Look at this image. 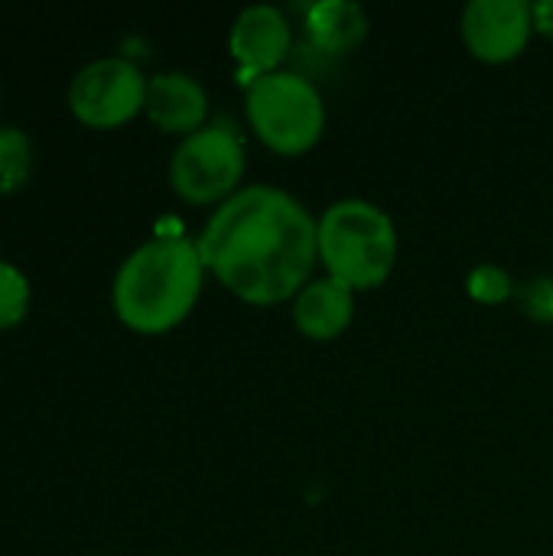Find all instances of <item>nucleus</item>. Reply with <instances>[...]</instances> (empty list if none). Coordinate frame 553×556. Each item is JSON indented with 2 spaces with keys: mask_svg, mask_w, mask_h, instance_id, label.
Listing matches in <instances>:
<instances>
[{
  "mask_svg": "<svg viewBox=\"0 0 553 556\" xmlns=\"http://www.w3.org/2000/svg\"><path fill=\"white\" fill-rule=\"evenodd\" d=\"M290 42H293V33H290L287 16L267 3L241 10L228 33V49H231L235 62L244 68L248 85L261 75L277 72V65L290 52Z\"/></svg>",
  "mask_w": 553,
  "mask_h": 556,
  "instance_id": "6e6552de",
  "label": "nucleus"
},
{
  "mask_svg": "<svg viewBox=\"0 0 553 556\" xmlns=\"http://www.w3.org/2000/svg\"><path fill=\"white\" fill-rule=\"evenodd\" d=\"M355 316V290L336 277H316L293 296V326L313 342L339 339Z\"/></svg>",
  "mask_w": 553,
  "mask_h": 556,
  "instance_id": "9d476101",
  "label": "nucleus"
},
{
  "mask_svg": "<svg viewBox=\"0 0 553 556\" xmlns=\"http://www.w3.org/2000/svg\"><path fill=\"white\" fill-rule=\"evenodd\" d=\"M205 264L196 241L156 238L137 248L117 270L111 303L117 319L143 336H160L179 326L202 290Z\"/></svg>",
  "mask_w": 553,
  "mask_h": 556,
  "instance_id": "f03ea898",
  "label": "nucleus"
},
{
  "mask_svg": "<svg viewBox=\"0 0 553 556\" xmlns=\"http://www.w3.org/2000/svg\"><path fill=\"white\" fill-rule=\"evenodd\" d=\"M466 49L489 65L512 62L535 33V13L525 0H473L460 20Z\"/></svg>",
  "mask_w": 553,
  "mask_h": 556,
  "instance_id": "0eeeda50",
  "label": "nucleus"
},
{
  "mask_svg": "<svg viewBox=\"0 0 553 556\" xmlns=\"http://www.w3.org/2000/svg\"><path fill=\"white\" fill-rule=\"evenodd\" d=\"M244 176V143L228 121H212L189 134L169 163L173 192L192 205L225 202Z\"/></svg>",
  "mask_w": 553,
  "mask_h": 556,
  "instance_id": "39448f33",
  "label": "nucleus"
},
{
  "mask_svg": "<svg viewBox=\"0 0 553 556\" xmlns=\"http://www.w3.org/2000/svg\"><path fill=\"white\" fill-rule=\"evenodd\" d=\"M518 309L541 326L553 323V277H535L525 287H518Z\"/></svg>",
  "mask_w": 553,
  "mask_h": 556,
  "instance_id": "2eb2a0df",
  "label": "nucleus"
},
{
  "mask_svg": "<svg viewBox=\"0 0 553 556\" xmlns=\"http://www.w3.org/2000/svg\"><path fill=\"white\" fill-rule=\"evenodd\" d=\"M306 33L316 49L342 55L368 36V16L352 0H319L306 10Z\"/></svg>",
  "mask_w": 553,
  "mask_h": 556,
  "instance_id": "9b49d317",
  "label": "nucleus"
},
{
  "mask_svg": "<svg viewBox=\"0 0 553 556\" xmlns=\"http://www.w3.org/2000/svg\"><path fill=\"white\" fill-rule=\"evenodd\" d=\"M319 261L326 277L352 290H378L398 261V228L385 208L365 199H342L319 218Z\"/></svg>",
  "mask_w": 553,
  "mask_h": 556,
  "instance_id": "7ed1b4c3",
  "label": "nucleus"
},
{
  "mask_svg": "<svg viewBox=\"0 0 553 556\" xmlns=\"http://www.w3.org/2000/svg\"><path fill=\"white\" fill-rule=\"evenodd\" d=\"M26 309H29V283H26V277L13 264L0 261V329H10V326L23 323Z\"/></svg>",
  "mask_w": 553,
  "mask_h": 556,
  "instance_id": "4468645a",
  "label": "nucleus"
},
{
  "mask_svg": "<svg viewBox=\"0 0 553 556\" xmlns=\"http://www.w3.org/2000/svg\"><path fill=\"white\" fill-rule=\"evenodd\" d=\"M466 293L486 306H499L505 300H512L518 293L515 280L508 270L495 267V264H479L469 277H466Z\"/></svg>",
  "mask_w": 553,
  "mask_h": 556,
  "instance_id": "ddd939ff",
  "label": "nucleus"
},
{
  "mask_svg": "<svg viewBox=\"0 0 553 556\" xmlns=\"http://www.w3.org/2000/svg\"><path fill=\"white\" fill-rule=\"evenodd\" d=\"M147 117L166 134H196L205 127L209 98L205 88L186 72H160L147 85Z\"/></svg>",
  "mask_w": 553,
  "mask_h": 556,
  "instance_id": "1a4fd4ad",
  "label": "nucleus"
},
{
  "mask_svg": "<svg viewBox=\"0 0 553 556\" xmlns=\"http://www.w3.org/2000/svg\"><path fill=\"white\" fill-rule=\"evenodd\" d=\"M33 169V143L16 127H0V195L20 189Z\"/></svg>",
  "mask_w": 553,
  "mask_h": 556,
  "instance_id": "f8f14e48",
  "label": "nucleus"
},
{
  "mask_svg": "<svg viewBox=\"0 0 553 556\" xmlns=\"http://www.w3.org/2000/svg\"><path fill=\"white\" fill-rule=\"evenodd\" d=\"M319 222L290 192L248 186L205 222L196 248L228 293L254 306L297 296L319 261Z\"/></svg>",
  "mask_w": 553,
  "mask_h": 556,
  "instance_id": "f257e3e1",
  "label": "nucleus"
},
{
  "mask_svg": "<svg viewBox=\"0 0 553 556\" xmlns=\"http://www.w3.org/2000/svg\"><path fill=\"white\" fill-rule=\"evenodd\" d=\"M531 13H535V29H538L541 36L553 39V0H541V3H535V7H531Z\"/></svg>",
  "mask_w": 553,
  "mask_h": 556,
  "instance_id": "dca6fc26",
  "label": "nucleus"
},
{
  "mask_svg": "<svg viewBox=\"0 0 553 556\" xmlns=\"http://www.w3.org/2000/svg\"><path fill=\"white\" fill-rule=\"evenodd\" d=\"M147 78L143 72L121 59H98L88 62L68 85V108L72 114L98 130H111L121 127L127 121H134L143 104H147Z\"/></svg>",
  "mask_w": 553,
  "mask_h": 556,
  "instance_id": "423d86ee",
  "label": "nucleus"
},
{
  "mask_svg": "<svg viewBox=\"0 0 553 556\" xmlns=\"http://www.w3.org/2000/svg\"><path fill=\"white\" fill-rule=\"evenodd\" d=\"M248 124L264 147L280 156H300L323 137L326 108L316 85L293 72H271L248 85Z\"/></svg>",
  "mask_w": 553,
  "mask_h": 556,
  "instance_id": "20e7f679",
  "label": "nucleus"
}]
</instances>
